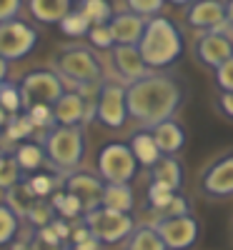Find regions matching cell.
Returning <instances> with one entry per match:
<instances>
[{
    "label": "cell",
    "mask_w": 233,
    "mask_h": 250,
    "mask_svg": "<svg viewBox=\"0 0 233 250\" xmlns=\"http://www.w3.org/2000/svg\"><path fill=\"white\" fill-rule=\"evenodd\" d=\"M151 135L158 145L161 155H176L186 148V130L176 118L158 123L156 128H151Z\"/></svg>",
    "instance_id": "obj_18"
},
{
    "label": "cell",
    "mask_w": 233,
    "mask_h": 250,
    "mask_svg": "<svg viewBox=\"0 0 233 250\" xmlns=\"http://www.w3.org/2000/svg\"><path fill=\"white\" fill-rule=\"evenodd\" d=\"M125 103H128V118L151 130L158 123L176 115L183 103V85L173 75L151 70L145 78L125 85Z\"/></svg>",
    "instance_id": "obj_1"
},
{
    "label": "cell",
    "mask_w": 233,
    "mask_h": 250,
    "mask_svg": "<svg viewBox=\"0 0 233 250\" xmlns=\"http://www.w3.org/2000/svg\"><path fill=\"white\" fill-rule=\"evenodd\" d=\"M8 118H10V115H8V113H5L3 108H0V130H5V125H8Z\"/></svg>",
    "instance_id": "obj_50"
},
{
    "label": "cell",
    "mask_w": 233,
    "mask_h": 250,
    "mask_svg": "<svg viewBox=\"0 0 233 250\" xmlns=\"http://www.w3.org/2000/svg\"><path fill=\"white\" fill-rule=\"evenodd\" d=\"M113 62H116V70L128 83H136V80H140L151 73V68L145 65L138 45H116L113 48Z\"/></svg>",
    "instance_id": "obj_15"
},
{
    "label": "cell",
    "mask_w": 233,
    "mask_h": 250,
    "mask_svg": "<svg viewBox=\"0 0 233 250\" xmlns=\"http://www.w3.org/2000/svg\"><path fill=\"white\" fill-rule=\"evenodd\" d=\"M78 10L91 20V25H108L113 20V8L108 0H80Z\"/></svg>",
    "instance_id": "obj_26"
},
{
    "label": "cell",
    "mask_w": 233,
    "mask_h": 250,
    "mask_svg": "<svg viewBox=\"0 0 233 250\" xmlns=\"http://www.w3.org/2000/svg\"><path fill=\"white\" fill-rule=\"evenodd\" d=\"M23 8V0H0V23H8L20 15Z\"/></svg>",
    "instance_id": "obj_41"
},
{
    "label": "cell",
    "mask_w": 233,
    "mask_h": 250,
    "mask_svg": "<svg viewBox=\"0 0 233 250\" xmlns=\"http://www.w3.org/2000/svg\"><path fill=\"white\" fill-rule=\"evenodd\" d=\"M88 38H91V45H95L100 50H113L116 48V38H113L111 25H93Z\"/></svg>",
    "instance_id": "obj_38"
},
{
    "label": "cell",
    "mask_w": 233,
    "mask_h": 250,
    "mask_svg": "<svg viewBox=\"0 0 233 250\" xmlns=\"http://www.w3.org/2000/svg\"><path fill=\"white\" fill-rule=\"evenodd\" d=\"M86 108H88V100L83 98L78 90L66 93L53 105L55 123L63 125V128H75V125H83V123H86Z\"/></svg>",
    "instance_id": "obj_16"
},
{
    "label": "cell",
    "mask_w": 233,
    "mask_h": 250,
    "mask_svg": "<svg viewBox=\"0 0 233 250\" xmlns=\"http://www.w3.org/2000/svg\"><path fill=\"white\" fill-rule=\"evenodd\" d=\"M125 250H168L153 225H140L125 240Z\"/></svg>",
    "instance_id": "obj_25"
},
{
    "label": "cell",
    "mask_w": 233,
    "mask_h": 250,
    "mask_svg": "<svg viewBox=\"0 0 233 250\" xmlns=\"http://www.w3.org/2000/svg\"><path fill=\"white\" fill-rule=\"evenodd\" d=\"M186 23L196 30H218L226 25V3L223 0H193L186 10Z\"/></svg>",
    "instance_id": "obj_14"
},
{
    "label": "cell",
    "mask_w": 233,
    "mask_h": 250,
    "mask_svg": "<svg viewBox=\"0 0 233 250\" xmlns=\"http://www.w3.org/2000/svg\"><path fill=\"white\" fill-rule=\"evenodd\" d=\"M91 230H88V225L86 223H80V225H73V230H70V245H80V243H86L91 240Z\"/></svg>",
    "instance_id": "obj_42"
},
{
    "label": "cell",
    "mask_w": 233,
    "mask_h": 250,
    "mask_svg": "<svg viewBox=\"0 0 233 250\" xmlns=\"http://www.w3.org/2000/svg\"><path fill=\"white\" fill-rule=\"evenodd\" d=\"M28 8L38 23L60 25V20L73 10V0H28Z\"/></svg>",
    "instance_id": "obj_19"
},
{
    "label": "cell",
    "mask_w": 233,
    "mask_h": 250,
    "mask_svg": "<svg viewBox=\"0 0 233 250\" xmlns=\"http://www.w3.org/2000/svg\"><path fill=\"white\" fill-rule=\"evenodd\" d=\"M50 228L55 230V235L66 243V240H70V230H73V225H68V220H63V218H55L53 223H50Z\"/></svg>",
    "instance_id": "obj_43"
},
{
    "label": "cell",
    "mask_w": 233,
    "mask_h": 250,
    "mask_svg": "<svg viewBox=\"0 0 233 250\" xmlns=\"http://www.w3.org/2000/svg\"><path fill=\"white\" fill-rule=\"evenodd\" d=\"M196 58L201 60V65H206L210 70H218L226 60L233 58V40L221 30L203 33L196 40Z\"/></svg>",
    "instance_id": "obj_12"
},
{
    "label": "cell",
    "mask_w": 233,
    "mask_h": 250,
    "mask_svg": "<svg viewBox=\"0 0 233 250\" xmlns=\"http://www.w3.org/2000/svg\"><path fill=\"white\" fill-rule=\"evenodd\" d=\"M66 250H78V248H73V245H68V248H66Z\"/></svg>",
    "instance_id": "obj_52"
},
{
    "label": "cell",
    "mask_w": 233,
    "mask_h": 250,
    "mask_svg": "<svg viewBox=\"0 0 233 250\" xmlns=\"http://www.w3.org/2000/svg\"><path fill=\"white\" fill-rule=\"evenodd\" d=\"M98 175L103 183H118V185H131V180L138 173V160L131 150L128 143H105L98 150Z\"/></svg>",
    "instance_id": "obj_4"
},
{
    "label": "cell",
    "mask_w": 233,
    "mask_h": 250,
    "mask_svg": "<svg viewBox=\"0 0 233 250\" xmlns=\"http://www.w3.org/2000/svg\"><path fill=\"white\" fill-rule=\"evenodd\" d=\"M165 3H171V5H190L193 0H165Z\"/></svg>",
    "instance_id": "obj_51"
},
{
    "label": "cell",
    "mask_w": 233,
    "mask_h": 250,
    "mask_svg": "<svg viewBox=\"0 0 233 250\" xmlns=\"http://www.w3.org/2000/svg\"><path fill=\"white\" fill-rule=\"evenodd\" d=\"M128 145H131V150H133L138 165H143V168H148V170H151L153 165L163 158L161 150H158V145H156V140H153V135H151V130H138V133H133Z\"/></svg>",
    "instance_id": "obj_20"
},
{
    "label": "cell",
    "mask_w": 233,
    "mask_h": 250,
    "mask_svg": "<svg viewBox=\"0 0 233 250\" xmlns=\"http://www.w3.org/2000/svg\"><path fill=\"white\" fill-rule=\"evenodd\" d=\"M25 180H28L30 190H33V195H35L38 200H48V198L58 190V180H55V175H50V173H33V175L25 178Z\"/></svg>",
    "instance_id": "obj_32"
},
{
    "label": "cell",
    "mask_w": 233,
    "mask_h": 250,
    "mask_svg": "<svg viewBox=\"0 0 233 250\" xmlns=\"http://www.w3.org/2000/svg\"><path fill=\"white\" fill-rule=\"evenodd\" d=\"M35 195H33V190H30V185H28V180H23V183H18V185H13L10 190H5V205L10 208V210L23 220L28 213H30V208L35 205Z\"/></svg>",
    "instance_id": "obj_24"
},
{
    "label": "cell",
    "mask_w": 233,
    "mask_h": 250,
    "mask_svg": "<svg viewBox=\"0 0 233 250\" xmlns=\"http://www.w3.org/2000/svg\"><path fill=\"white\" fill-rule=\"evenodd\" d=\"M108 25L113 30L116 45H138L140 38H143V30H145V18L128 10V13L113 15V20Z\"/></svg>",
    "instance_id": "obj_17"
},
{
    "label": "cell",
    "mask_w": 233,
    "mask_h": 250,
    "mask_svg": "<svg viewBox=\"0 0 233 250\" xmlns=\"http://www.w3.org/2000/svg\"><path fill=\"white\" fill-rule=\"evenodd\" d=\"M63 190L75 195L83 205V215L100 208L103 203V190H105V183L100 180V175H93V173H68V178L63 180Z\"/></svg>",
    "instance_id": "obj_11"
},
{
    "label": "cell",
    "mask_w": 233,
    "mask_h": 250,
    "mask_svg": "<svg viewBox=\"0 0 233 250\" xmlns=\"http://www.w3.org/2000/svg\"><path fill=\"white\" fill-rule=\"evenodd\" d=\"M0 108L8 115H18L23 113V98H20V88L13 83H0Z\"/></svg>",
    "instance_id": "obj_34"
},
{
    "label": "cell",
    "mask_w": 233,
    "mask_h": 250,
    "mask_svg": "<svg viewBox=\"0 0 233 250\" xmlns=\"http://www.w3.org/2000/svg\"><path fill=\"white\" fill-rule=\"evenodd\" d=\"M125 5H128L131 13L140 15V18H156L161 15L163 5H165V0H125Z\"/></svg>",
    "instance_id": "obj_37"
},
{
    "label": "cell",
    "mask_w": 233,
    "mask_h": 250,
    "mask_svg": "<svg viewBox=\"0 0 233 250\" xmlns=\"http://www.w3.org/2000/svg\"><path fill=\"white\" fill-rule=\"evenodd\" d=\"M105 128L118 130L128 120V103H125V85L118 83H103L98 90V115Z\"/></svg>",
    "instance_id": "obj_10"
},
{
    "label": "cell",
    "mask_w": 233,
    "mask_h": 250,
    "mask_svg": "<svg viewBox=\"0 0 233 250\" xmlns=\"http://www.w3.org/2000/svg\"><path fill=\"white\" fill-rule=\"evenodd\" d=\"M188 213H190L188 200H186L183 195H176V198L171 200V205L163 208L161 213H156V218H158V220H161V218H181V215H188Z\"/></svg>",
    "instance_id": "obj_39"
},
{
    "label": "cell",
    "mask_w": 233,
    "mask_h": 250,
    "mask_svg": "<svg viewBox=\"0 0 233 250\" xmlns=\"http://www.w3.org/2000/svg\"><path fill=\"white\" fill-rule=\"evenodd\" d=\"M5 80H8V60L0 58V83H5Z\"/></svg>",
    "instance_id": "obj_49"
},
{
    "label": "cell",
    "mask_w": 233,
    "mask_h": 250,
    "mask_svg": "<svg viewBox=\"0 0 233 250\" xmlns=\"http://www.w3.org/2000/svg\"><path fill=\"white\" fill-rule=\"evenodd\" d=\"M216 85L221 88V93H233V58L216 70Z\"/></svg>",
    "instance_id": "obj_40"
},
{
    "label": "cell",
    "mask_w": 233,
    "mask_h": 250,
    "mask_svg": "<svg viewBox=\"0 0 233 250\" xmlns=\"http://www.w3.org/2000/svg\"><path fill=\"white\" fill-rule=\"evenodd\" d=\"M30 250H66V245H50V243H46V240H40V238L33 235V240H30Z\"/></svg>",
    "instance_id": "obj_46"
},
{
    "label": "cell",
    "mask_w": 233,
    "mask_h": 250,
    "mask_svg": "<svg viewBox=\"0 0 233 250\" xmlns=\"http://www.w3.org/2000/svg\"><path fill=\"white\" fill-rule=\"evenodd\" d=\"M25 113H28V118L33 120L35 130H40L43 135H48L53 128H58L55 115H53V105H30Z\"/></svg>",
    "instance_id": "obj_35"
},
{
    "label": "cell",
    "mask_w": 233,
    "mask_h": 250,
    "mask_svg": "<svg viewBox=\"0 0 233 250\" xmlns=\"http://www.w3.org/2000/svg\"><path fill=\"white\" fill-rule=\"evenodd\" d=\"M133 205H136V198H133V188L131 185L105 183L100 208H108V210H116V213H131Z\"/></svg>",
    "instance_id": "obj_22"
},
{
    "label": "cell",
    "mask_w": 233,
    "mask_h": 250,
    "mask_svg": "<svg viewBox=\"0 0 233 250\" xmlns=\"http://www.w3.org/2000/svg\"><path fill=\"white\" fill-rule=\"evenodd\" d=\"M138 50L151 70H163L168 65H173L183 55L186 40L171 18L156 15V18L145 20V30H143V38L138 43Z\"/></svg>",
    "instance_id": "obj_2"
},
{
    "label": "cell",
    "mask_w": 233,
    "mask_h": 250,
    "mask_svg": "<svg viewBox=\"0 0 233 250\" xmlns=\"http://www.w3.org/2000/svg\"><path fill=\"white\" fill-rule=\"evenodd\" d=\"M156 230L168 250H188L193 248L201 238V223L193 215H181V218H161L156 220Z\"/></svg>",
    "instance_id": "obj_9"
},
{
    "label": "cell",
    "mask_w": 233,
    "mask_h": 250,
    "mask_svg": "<svg viewBox=\"0 0 233 250\" xmlns=\"http://www.w3.org/2000/svg\"><path fill=\"white\" fill-rule=\"evenodd\" d=\"M218 110L233 120V93H221L218 95Z\"/></svg>",
    "instance_id": "obj_44"
},
{
    "label": "cell",
    "mask_w": 233,
    "mask_h": 250,
    "mask_svg": "<svg viewBox=\"0 0 233 250\" xmlns=\"http://www.w3.org/2000/svg\"><path fill=\"white\" fill-rule=\"evenodd\" d=\"M18 230H20V218L5 203H0V248L10 245L18 238Z\"/></svg>",
    "instance_id": "obj_30"
},
{
    "label": "cell",
    "mask_w": 233,
    "mask_h": 250,
    "mask_svg": "<svg viewBox=\"0 0 233 250\" xmlns=\"http://www.w3.org/2000/svg\"><path fill=\"white\" fill-rule=\"evenodd\" d=\"M33 133H35V125H33V120L28 118V113H25V110L8 118V125H5V138H8L10 143H18V145H20V143H25Z\"/></svg>",
    "instance_id": "obj_28"
},
{
    "label": "cell",
    "mask_w": 233,
    "mask_h": 250,
    "mask_svg": "<svg viewBox=\"0 0 233 250\" xmlns=\"http://www.w3.org/2000/svg\"><path fill=\"white\" fill-rule=\"evenodd\" d=\"M201 190L208 198H228L233 195V153L210 163L201 175Z\"/></svg>",
    "instance_id": "obj_13"
},
{
    "label": "cell",
    "mask_w": 233,
    "mask_h": 250,
    "mask_svg": "<svg viewBox=\"0 0 233 250\" xmlns=\"http://www.w3.org/2000/svg\"><path fill=\"white\" fill-rule=\"evenodd\" d=\"M63 95H66V85L53 70H30L20 80L23 110H28L30 105H55Z\"/></svg>",
    "instance_id": "obj_6"
},
{
    "label": "cell",
    "mask_w": 233,
    "mask_h": 250,
    "mask_svg": "<svg viewBox=\"0 0 233 250\" xmlns=\"http://www.w3.org/2000/svg\"><path fill=\"white\" fill-rule=\"evenodd\" d=\"M83 223L88 225L91 235L100 245H116L120 240H128L136 230V223L131 213H116L108 208H95V210L83 215Z\"/></svg>",
    "instance_id": "obj_5"
},
{
    "label": "cell",
    "mask_w": 233,
    "mask_h": 250,
    "mask_svg": "<svg viewBox=\"0 0 233 250\" xmlns=\"http://www.w3.org/2000/svg\"><path fill=\"white\" fill-rule=\"evenodd\" d=\"M38 43V30L25 23V20H8V23H0V58L10 60H20L25 58Z\"/></svg>",
    "instance_id": "obj_8"
},
{
    "label": "cell",
    "mask_w": 233,
    "mask_h": 250,
    "mask_svg": "<svg viewBox=\"0 0 233 250\" xmlns=\"http://www.w3.org/2000/svg\"><path fill=\"white\" fill-rule=\"evenodd\" d=\"M151 175H153V180L156 183H163V185H168L171 190H181V185H183V165H181V160L178 158H173V155H163L153 168H151Z\"/></svg>",
    "instance_id": "obj_21"
},
{
    "label": "cell",
    "mask_w": 233,
    "mask_h": 250,
    "mask_svg": "<svg viewBox=\"0 0 233 250\" xmlns=\"http://www.w3.org/2000/svg\"><path fill=\"white\" fill-rule=\"evenodd\" d=\"M55 218H58V213H55V208L50 205V200H35V205L30 208V213L25 215V220L30 223V228H35V230L48 228Z\"/></svg>",
    "instance_id": "obj_31"
},
{
    "label": "cell",
    "mask_w": 233,
    "mask_h": 250,
    "mask_svg": "<svg viewBox=\"0 0 233 250\" xmlns=\"http://www.w3.org/2000/svg\"><path fill=\"white\" fill-rule=\"evenodd\" d=\"M226 3V25L233 28V0H223Z\"/></svg>",
    "instance_id": "obj_47"
},
{
    "label": "cell",
    "mask_w": 233,
    "mask_h": 250,
    "mask_svg": "<svg viewBox=\"0 0 233 250\" xmlns=\"http://www.w3.org/2000/svg\"><path fill=\"white\" fill-rule=\"evenodd\" d=\"M91 20L83 15L80 10H70L66 18L60 20V30L66 33V35H70V38H80V35H88L91 33Z\"/></svg>",
    "instance_id": "obj_33"
},
{
    "label": "cell",
    "mask_w": 233,
    "mask_h": 250,
    "mask_svg": "<svg viewBox=\"0 0 233 250\" xmlns=\"http://www.w3.org/2000/svg\"><path fill=\"white\" fill-rule=\"evenodd\" d=\"M50 205L55 208V213L63 218V220H73L78 215H83V205L75 195L66 193L63 188H58V190L50 195Z\"/></svg>",
    "instance_id": "obj_27"
},
{
    "label": "cell",
    "mask_w": 233,
    "mask_h": 250,
    "mask_svg": "<svg viewBox=\"0 0 233 250\" xmlns=\"http://www.w3.org/2000/svg\"><path fill=\"white\" fill-rule=\"evenodd\" d=\"M10 250H30V240H13L10 243Z\"/></svg>",
    "instance_id": "obj_48"
},
{
    "label": "cell",
    "mask_w": 233,
    "mask_h": 250,
    "mask_svg": "<svg viewBox=\"0 0 233 250\" xmlns=\"http://www.w3.org/2000/svg\"><path fill=\"white\" fill-rule=\"evenodd\" d=\"M23 183V170L13 153H0V190H10L13 185Z\"/></svg>",
    "instance_id": "obj_29"
},
{
    "label": "cell",
    "mask_w": 233,
    "mask_h": 250,
    "mask_svg": "<svg viewBox=\"0 0 233 250\" xmlns=\"http://www.w3.org/2000/svg\"><path fill=\"white\" fill-rule=\"evenodd\" d=\"M13 155H15V160H18V165H20V170H23V173H38L40 168H43V163L48 160L43 145L33 143V140H25V143L15 145Z\"/></svg>",
    "instance_id": "obj_23"
},
{
    "label": "cell",
    "mask_w": 233,
    "mask_h": 250,
    "mask_svg": "<svg viewBox=\"0 0 233 250\" xmlns=\"http://www.w3.org/2000/svg\"><path fill=\"white\" fill-rule=\"evenodd\" d=\"M43 150L48 163L55 170L63 173H75L78 165L83 163V155H86V135H83V128L75 125V128H53L46 140H43Z\"/></svg>",
    "instance_id": "obj_3"
},
{
    "label": "cell",
    "mask_w": 233,
    "mask_h": 250,
    "mask_svg": "<svg viewBox=\"0 0 233 250\" xmlns=\"http://www.w3.org/2000/svg\"><path fill=\"white\" fill-rule=\"evenodd\" d=\"M55 65L60 70V75L70 78L75 85H95V83H100V62L98 58L86 50V48H68L63 50L58 58H55Z\"/></svg>",
    "instance_id": "obj_7"
},
{
    "label": "cell",
    "mask_w": 233,
    "mask_h": 250,
    "mask_svg": "<svg viewBox=\"0 0 233 250\" xmlns=\"http://www.w3.org/2000/svg\"><path fill=\"white\" fill-rule=\"evenodd\" d=\"M35 238H40V240H46V243H50V245H63V240L55 235V230L48 225V228H40V230H35Z\"/></svg>",
    "instance_id": "obj_45"
},
{
    "label": "cell",
    "mask_w": 233,
    "mask_h": 250,
    "mask_svg": "<svg viewBox=\"0 0 233 250\" xmlns=\"http://www.w3.org/2000/svg\"><path fill=\"white\" fill-rule=\"evenodd\" d=\"M176 195H178V193H176V190H171V188L163 185V183L151 180V185H148V205L153 208V213H161L163 208H168Z\"/></svg>",
    "instance_id": "obj_36"
}]
</instances>
